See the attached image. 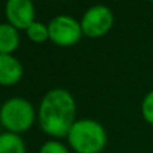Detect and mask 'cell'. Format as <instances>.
I'll return each mask as SVG.
<instances>
[{
    "instance_id": "1",
    "label": "cell",
    "mask_w": 153,
    "mask_h": 153,
    "mask_svg": "<svg viewBox=\"0 0 153 153\" xmlns=\"http://www.w3.org/2000/svg\"><path fill=\"white\" fill-rule=\"evenodd\" d=\"M75 101L65 89H54L43 97L39 108L40 128L47 134L63 137L74 125Z\"/></svg>"
},
{
    "instance_id": "2",
    "label": "cell",
    "mask_w": 153,
    "mask_h": 153,
    "mask_svg": "<svg viewBox=\"0 0 153 153\" xmlns=\"http://www.w3.org/2000/svg\"><path fill=\"white\" fill-rule=\"evenodd\" d=\"M69 143L78 153H98L106 144V132L94 120H79L71 126Z\"/></svg>"
},
{
    "instance_id": "3",
    "label": "cell",
    "mask_w": 153,
    "mask_h": 153,
    "mask_svg": "<svg viewBox=\"0 0 153 153\" xmlns=\"http://www.w3.org/2000/svg\"><path fill=\"white\" fill-rule=\"evenodd\" d=\"M0 117L1 124L11 130V133L24 132L34 122V109L28 101L15 97L3 105Z\"/></svg>"
},
{
    "instance_id": "4",
    "label": "cell",
    "mask_w": 153,
    "mask_h": 153,
    "mask_svg": "<svg viewBox=\"0 0 153 153\" xmlns=\"http://www.w3.org/2000/svg\"><path fill=\"white\" fill-rule=\"evenodd\" d=\"M50 39L58 46H73L81 39L82 27L70 16H56L48 24Z\"/></svg>"
},
{
    "instance_id": "5",
    "label": "cell",
    "mask_w": 153,
    "mask_h": 153,
    "mask_svg": "<svg viewBox=\"0 0 153 153\" xmlns=\"http://www.w3.org/2000/svg\"><path fill=\"white\" fill-rule=\"evenodd\" d=\"M113 26V13L106 5H94L85 12L81 20L82 32L90 38L105 35Z\"/></svg>"
},
{
    "instance_id": "6",
    "label": "cell",
    "mask_w": 153,
    "mask_h": 153,
    "mask_svg": "<svg viewBox=\"0 0 153 153\" xmlns=\"http://www.w3.org/2000/svg\"><path fill=\"white\" fill-rule=\"evenodd\" d=\"M5 15L11 26L27 30L34 23L35 10L30 0H8Z\"/></svg>"
},
{
    "instance_id": "7",
    "label": "cell",
    "mask_w": 153,
    "mask_h": 153,
    "mask_svg": "<svg viewBox=\"0 0 153 153\" xmlns=\"http://www.w3.org/2000/svg\"><path fill=\"white\" fill-rule=\"evenodd\" d=\"M23 75L22 63L10 54H0V82L4 86L13 85Z\"/></svg>"
},
{
    "instance_id": "8",
    "label": "cell",
    "mask_w": 153,
    "mask_h": 153,
    "mask_svg": "<svg viewBox=\"0 0 153 153\" xmlns=\"http://www.w3.org/2000/svg\"><path fill=\"white\" fill-rule=\"evenodd\" d=\"M19 34L13 26L4 23L0 26V53L10 54L18 47Z\"/></svg>"
},
{
    "instance_id": "9",
    "label": "cell",
    "mask_w": 153,
    "mask_h": 153,
    "mask_svg": "<svg viewBox=\"0 0 153 153\" xmlns=\"http://www.w3.org/2000/svg\"><path fill=\"white\" fill-rule=\"evenodd\" d=\"M0 153H26V148L18 134L8 132L0 136Z\"/></svg>"
},
{
    "instance_id": "10",
    "label": "cell",
    "mask_w": 153,
    "mask_h": 153,
    "mask_svg": "<svg viewBox=\"0 0 153 153\" xmlns=\"http://www.w3.org/2000/svg\"><path fill=\"white\" fill-rule=\"evenodd\" d=\"M27 35L31 40L34 42H45L47 38H50V34H48V27H46L43 23H39V22H34L31 26L27 28Z\"/></svg>"
},
{
    "instance_id": "11",
    "label": "cell",
    "mask_w": 153,
    "mask_h": 153,
    "mask_svg": "<svg viewBox=\"0 0 153 153\" xmlns=\"http://www.w3.org/2000/svg\"><path fill=\"white\" fill-rule=\"evenodd\" d=\"M143 116L148 122L153 124V91L148 93L143 101Z\"/></svg>"
},
{
    "instance_id": "12",
    "label": "cell",
    "mask_w": 153,
    "mask_h": 153,
    "mask_svg": "<svg viewBox=\"0 0 153 153\" xmlns=\"http://www.w3.org/2000/svg\"><path fill=\"white\" fill-rule=\"evenodd\" d=\"M40 153H69V151L58 141H47L40 148Z\"/></svg>"
}]
</instances>
